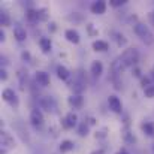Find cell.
<instances>
[{
  "instance_id": "cell-1",
  "label": "cell",
  "mask_w": 154,
  "mask_h": 154,
  "mask_svg": "<svg viewBox=\"0 0 154 154\" xmlns=\"http://www.w3.org/2000/svg\"><path fill=\"white\" fill-rule=\"evenodd\" d=\"M133 30H135L136 36H138L142 42H145L147 45L154 44L153 32H151V30H150V27H148V26H145L144 23H136V24H135V27H133Z\"/></svg>"
},
{
  "instance_id": "cell-2",
  "label": "cell",
  "mask_w": 154,
  "mask_h": 154,
  "mask_svg": "<svg viewBox=\"0 0 154 154\" xmlns=\"http://www.w3.org/2000/svg\"><path fill=\"white\" fill-rule=\"evenodd\" d=\"M138 58H139V54L136 50L130 48V50H126V51L121 54L120 60L121 63L124 64V67H133L136 63H138Z\"/></svg>"
},
{
  "instance_id": "cell-3",
  "label": "cell",
  "mask_w": 154,
  "mask_h": 154,
  "mask_svg": "<svg viewBox=\"0 0 154 154\" xmlns=\"http://www.w3.org/2000/svg\"><path fill=\"white\" fill-rule=\"evenodd\" d=\"M0 141H2V147H3V150H0V154H5L8 148L15 147V141H14V138H12L8 132H5V130L0 133Z\"/></svg>"
},
{
  "instance_id": "cell-4",
  "label": "cell",
  "mask_w": 154,
  "mask_h": 154,
  "mask_svg": "<svg viewBox=\"0 0 154 154\" xmlns=\"http://www.w3.org/2000/svg\"><path fill=\"white\" fill-rule=\"evenodd\" d=\"M2 97H3L5 102H8L9 105L18 106V96H17V93L12 88H5L3 93H2Z\"/></svg>"
},
{
  "instance_id": "cell-5",
  "label": "cell",
  "mask_w": 154,
  "mask_h": 154,
  "mask_svg": "<svg viewBox=\"0 0 154 154\" xmlns=\"http://www.w3.org/2000/svg\"><path fill=\"white\" fill-rule=\"evenodd\" d=\"M76 124H78V115L73 114V112H69V114L61 120V126H63L64 129H73Z\"/></svg>"
},
{
  "instance_id": "cell-6",
  "label": "cell",
  "mask_w": 154,
  "mask_h": 154,
  "mask_svg": "<svg viewBox=\"0 0 154 154\" xmlns=\"http://www.w3.org/2000/svg\"><path fill=\"white\" fill-rule=\"evenodd\" d=\"M72 88H73V91H75L76 94H81V93L85 90V79L82 78L81 73H76V78H75L73 82H72Z\"/></svg>"
},
{
  "instance_id": "cell-7",
  "label": "cell",
  "mask_w": 154,
  "mask_h": 154,
  "mask_svg": "<svg viewBox=\"0 0 154 154\" xmlns=\"http://www.w3.org/2000/svg\"><path fill=\"white\" fill-rule=\"evenodd\" d=\"M41 106L45 111H48V112H55L57 103L54 100V97H51V96H44V97H41Z\"/></svg>"
},
{
  "instance_id": "cell-8",
  "label": "cell",
  "mask_w": 154,
  "mask_h": 154,
  "mask_svg": "<svg viewBox=\"0 0 154 154\" xmlns=\"http://www.w3.org/2000/svg\"><path fill=\"white\" fill-rule=\"evenodd\" d=\"M108 105H109V109H111V111H114L115 114H120V112H121V109H123L121 100H120L115 94H112V96H109V97H108Z\"/></svg>"
},
{
  "instance_id": "cell-9",
  "label": "cell",
  "mask_w": 154,
  "mask_h": 154,
  "mask_svg": "<svg viewBox=\"0 0 154 154\" xmlns=\"http://www.w3.org/2000/svg\"><path fill=\"white\" fill-rule=\"evenodd\" d=\"M35 79H36V82L39 84V85H42V87H47V85H50V73H47L45 70H38L36 72V75H35Z\"/></svg>"
},
{
  "instance_id": "cell-10",
  "label": "cell",
  "mask_w": 154,
  "mask_h": 154,
  "mask_svg": "<svg viewBox=\"0 0 154 154\" xmlns=\"http://www.w3.org/2000/svg\"><path fill=\"white\" fill-rule=\"evenodd\" d=\"M30 121H32L33 126L39 127V126L44 123V115H42V112H41L39 109H33V111L30 112Z\"/></svg>"
},
{
  "instance_id": "cell-11",
  "label": "cell",
  "mask_w": 154,
  "mask_h": 154,
  "mask_svg": "<svg viewBox=\"0 0 154 154\" xmlns=\"http://www.w3.org/2000/svg\"><path fill=\"white\" fill-rule=\"evenodd\" d=\"M90 11H91L94 15H102V14H105V11H106V3H105L103 0H97V2H94V3L90 6Z\"/></svg>"
},
{
  "instance_id": "cell-12",
  "label": "cell",
  "mask_w": 154,
  "mask_h": 154,
  "mask_svg": "<svg viewBox=\"0 0 154 154\" xmlns=\"http://www.w3.org/2000/svg\"><path fill=\"white\" fill-rule=\"evenodd\" d=\"M64 38L70 42V44H79V41H81V38H79V33L76 32V30H73V29H67L66 32H64Z\"/></svg>"
},
{
  "instance_id": "cell-13",
  "label": "cell",
  "mask_w": 154,
  "mask_h": 154,
  "mask_svg": "<svg viewBox=\"0 0 154 154\" xmlns=\"http://www.w3.org/2000/svg\"><path fill=\"white\" fill-rule=\"evenodd\" d=\"M67 103L72 106V108H81L84 105V97L81 94H72L69 99H67Z\"/></svg>"
},
{
  "instance_id": "cell-14",
  "label": "cell",
  "mask_w": 154,
  "mask_h": 154,
  "mask_svg": "<svg viewBox=\"0 0 154 154\" xmlns=\"http://www.w3.org/2000/svg\"><path fill=\"white\" fill-rule=\"evenodd\" d=\"M14 38H15L18 42H23V41H26V38H27L26 29H23L21 26H15V27H14Z\"/></svg>"
},
{
  "instance_id": "cell-15",
  "label": "cell",
  "mask_w": 154,
  "mask_h": 154,
  "mask_svg": "<svg viewBox=\"0 0 154 154\" xmlns=\"http://www.w3.org/2000/svg\"><path fill=\"white\" fill-rule=\"evenodd\" d=\"M90 72H91V75H93V76H100V75H102V72H103L102 61H99V60L93 61V63H91V67H90Z\"/></svg>"
},
{
  "instance_id": "cell-16",
  "label": "cell",
  "mask_w": 154,
  "mask_h": 154,
  "mask_svg": "<svg viewBox=\"0 0 154 154\" xmlns=\"http://www.w3.org/2000/svg\"><path fill=\"white\" fill-rule=\"evenodd\" d=\"M108 48H109V44L106 42V41H100V39H97V41H94L93 42V50L97 52H105L108 51Z\"/></svg>"
},
{
  "instance_id": "cell-17",
  "label": "cell",
  "mask_w": 154,
  "mask_h": 154,
  "mask_svg": "<svg viewBox=\"0 0 154 154\" xmlns=\"http://www.w3.org/2000/svg\"><path fill=\"white\" fill-rule=\"evenodd\" d=\"M57 76H58V79H61V81H66L69 76H70V72H69V69L66 67V66H57Z\"/></svg>"
},
{
  "instance_id": "cell-18",
  "label": "cell",
  "mask_w": 154,
  "mask_h": 154,
  "mask_svg": "<svg viewBox=\"0 0 154 154\" xmlns=\"http://www.w3.org/2000/svg\"><path fill=\"white\" fill-rule=\"evenodd\" d=\"M39 47H41V50L45 52H50L52 48V42L50 38H41V41H39Z\"/></svg>"
},
{
  "instance_id": "cell-19",
  "label": "cell",
  "mask_w": 154,
  "mask_h": 154,
  "mask_svg": "<svg viewBox=\"0 0 154 154\" xmlns=\"http://www.w3.org/2000/svg\"><path fill=\"white\" fill-rule=\"evenodd\" d=\"M73 147H75V144H73L72 141L64 139V141H61V144H60V151H61V153H69V151L73 150Z\"/></svg>"
},
{
  "instance_id": "cell-20",
  "label": "cell",
  "mask_w": 154,
  "mask_h": 154,
  "mask_svg": "<svg viewBox=\"0 0 154 154\" xmlns=\"http://www.w3.org/2000/svg\"><path fill=\"white\" fill-rule=\"evenodd\" d=\"M141 129L147 136H154V123H142Z\"/></svg>"
},
{
  "instance_id": "cell-21",
  "label": "cell",
  "mask_w": 154,
  "mask_h": 154,
  "mask_svg": "<svg viewBox=\"0 0 154 154\" xmlns=\"http://www.w3.org/2000/svg\"><path fill=\"white\" fill-rule=\"evenodd\" d=\"M0 24H2L3 27H8V26L11 24V17H9V14H8L5 9L0 11Z\"/></svg>"
},
{
  "instance_id": "cell-22",
  "label": "cell",
  "mask_w": 154,
  "mask_h": 154,
  "mask_svg": "<svg viewBox=\"0 0 154 154\" xmlns=\"http://www.w3.org/2000/svg\"><path fill=\"white\" fill-rule=\"evenodd\" d=\"M36 12H38V21H47L48 20V9L47 8L36 9Z\"/></svg>"
},
{
  "instance_id": "cell-23",
  "label": "cell",
  "mask_w": 154,
  "mask_h": 154,
  "mask_svg": "<svg viewBox=\"0 0 154 154\" xmlns=\"http://www.w3.org/2000/svg\"><path fill=\"white\" fill-rule=\"evenodd\" d=\"M26 17H27L29 21H38V12H36V9H27Z\"/></svg>"
},
{
  "instance_id": "cell-24",
  "label": "cell",
  "mask_w": 154,
  "mask_h": 154,
  "mask_svg": "<svg viewBox=\"0 0 154 154\" xmlns=\"http://www.w3.org/2000/svg\"><path fill=\"white\" fill-rule=\"evenodd\" d=\"M78 135H79V136H87V135H88V124L81 123L79 127H78Z\"/></svg>"
},
{
  "instance_id": "cell-25",
  "label": "cell",
  "mask_w": 154,
  "mask_h": 154,
  "mask_svg": "<svg viewBox=\"0 0 154 154\" xmlns=\"http://www.w3.org/2000/svg\"><path fill=\"white\" fill-rule=\"evenodd\" d=\"M114 36H115V41H117V44H118L120 47H121V45H126L127 41H126V38H124L121 33H114Z\"/></svg>"
},
{
  "instance_id": "cell-26",
  "label": "cell",
  "mask_w": 154,
  "mask_h": 154,
  "mask_svg": "<svg viewBox=\"0 0 154 154\" xmlns=\"http://www.w3.org/2000/svg\"><path fill=\"white\" fill-rule=\"evenodd\" d=\"M141 85L144 87V90H145L147 87L153 85V84H151V78H150V76H144V78H141Z\"/></svg>"
},
{
  "instance_id": "cell-27",
  "label": "cell",
  "mask_w": 154,
  "mask_h": 154,
  "mask_svg": "<svg viewBox=\"0 0 154 154\" xmlns=\"http://www.w3.org/2000/svg\"><path fill=\"white\" fill-rule=\"evenodd\" d=\"M144 91H145V96H147V97L153 99V97H154V84H153V85H150V87H147Z\"/></svg>"
},
{
  "instance_id": "cell-28",
  "label": "cell",
  "mask_w": 154,
  "mask_h": 154,
  "mask_svg": "<svg viewBox=\"0 0 154 154\" xmlns=\"http://www.w3.org/2000/svg\"><path fill=\"white\" fill-rule=\"evenodd\" d=\"M109 5L114 6V8H118V6L126 5V0H109Z\"/></svg>"
},
{
  "instance_id": "cell-29",
  "label": "cell",
  "mask_w": 154,
  "mask_h": 154,
  "mask_svg": "<svg viewBox=\"0 0 154 154\" xmlns=\"http://www.w3.org/2000/svg\"><path fill=\"white\" fill-rule=\"evenodd\" d=\"M21 58H23L24 61H29V60L32 58V55H30V52L29 51H23L21 52Z\"/></svg>"
},
{
  "instance_id": "cell-30",
  "label": "cell",
  "mask_w": 154,
  "mask_h": 154,
  "mask_svg": "<svg viewBox=\"0 0 154 154\" xmlns=\"http://www.w3.org/2000/svg\"><path fill=\"white\" fill-rule=\"evenodd\" d=\"M6 78H8V72H6L5 67H2V69H0V79H2V81H6Z\"/></svg>"
},
{
  "instance_id": "cell-31",
  "label": "cell",
  "mask_w": 154,
  "mask_h": 154,
  "mask_svg": "<svg viewBox=\"0 0 154 154\" xmlns=\"http://www.w3.org/2000/svg\"><path fill=\"white\" fill-rule=\"evenodd\" d=\"M67 20H70V21H81V20H82V17H81V15H75V14H73V15H69V17H67Z\"/></svg>"
},
{
  "instance_id": "cell-32",
  "label": "cell",
  "mask_w": 154,
  "mask_h": 154,
  "mask_svg": "<svg viewBox=\"0 0 154 154\" xmlns=\"http://www.w3.org/2000/svg\"><path fill=\"white\" fill-rule=\"evenodd\" d=\"M133 75H135V76H138V78H139V76H141V70H139V69H138V67H135V69H133Z\"/></svg>"
},
{
  "instance_id": "cell-33",
  "label": "cell",
  "mask_w": 154,
  "mask_h": 154,
  "mask_svg": "<svg viewBox=\"0 0 154 154\" xmlns=\"http://www.w3.org/2000/svg\"><path fill=\"white\" fill-rule=\"evenodd\" d=\"M5 39H6V35H5V32H3V30H0V41H2V42H5Z\"/></svg>"
},
{
  "instance_id": "cell-34",
  "label": "cell",
  "mask_w": 154,
  "mask_h": 154,
  "mask_svg": "<svg viewBox=\"0 0 154 154\" xmlns=\"http://www.w3.org/2000/svg\"><path fill=\"white\" fill-rule=\"evenodd\" d=\"M148 18H150V23L154 26V12H150V15H148Z\"/></svg>"
},
{
  "instance_id": "cell-35",
  "label": "cell",
  "mask_w": 154,
  "mask_h": 154,
  "mask_svg": "<svg viewBox=\"0 0 154 154\" xmlns=\"http://www.w3.org/2000/svg\"><path fill=\"white\" fill-rule=\"evenodd\" d=\"M91 154H105V153H103V150H96V151H93Z\"/></svg>"
},
{
  "instance_id": "cell-36",
  "label": "cell",
  "mask_w": 154,
  "mask_h": 154,
  "mask_svg": "<svg viewBox=\"0 0 154 154\" xmlns=\"http://www.w3.org/2000/svg\"><path fill=\"white\" fill-rule=\"evenodd\" d=\"M117 154H129V153H127L126 150H120V151H118V153H117Z\"/></svg>"
},
{
  "instance_id": "cell-37",
  "label": "cell",
  "mask_w": 154,
  "mask_h": 154,
  "mask_svg": "<svg viewBox=\"0 0 154 154\" xmlns=\"http://www.w3.org/2000/svg\"><path fill=\"white\" fill-rule=\"evenodd\" d=\"M151 76H153V78H154V70H153V75H151Z\"/></svg>"
},
{
  "instance_id": "cell-38",
  "label": "cell",
  "mask_w": 154,
  "mask_h": 154,
  "mask_svg": "<svg viewBox=\"0 0 154 154\" xmlns=\"http://www.w3.org/2000/svg\"><path fill=\"white\" fill-rule=\"evenodd\" d=\"M153 153H154V145H153Z\"/></svg>"
}]
</instances>
